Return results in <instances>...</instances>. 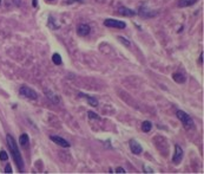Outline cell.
I'll return each mask as SVG.
<instances>
[{
	"instance_id": "6da1fadb",
	"label": "cell",
	"mask_w": 204,
	"mask_h": 174,
	"mask_svg": "<svg viewBox=\"0 0 204 174\" xmlns=\"http://www.w3.org/2000/svg\"><path fill=\"white\" fill-rule=\"evenodd\" d=\"M6 141H7L8 147H10V149H11V153H12V156H13V160H14V162L17 163L18 168H19L20 172H24V162H23V158H21V155H20L19 148H18V146H17V143H15V141H14L13 136L8 134V135L6 136Z\"/></svg>"
},
{
	"instance_id": "7a4b0ae2",
	"label": "cell",
	"mask_w": 204,
	"mask_h": 174,
	"mask_svg": "<svg viewBox=\"0 0 204 174\" xmlns=\"http://www.w3.org/2000/svg\"><path fill=\"white\" fill-rule=\"evenodd\" d=\"M177 117L179 118V121L182 122L183 127L187 129V130H192L195 128V123H193V120L190 117V115H188L185 111L183 110H178L177 111Z\"/></svg>"
},
{
	"instance_id": "3957f363",
	"label": "cell",
	"mask_w": 204,
	"mask_h": 174,
	"mask_svg": "<svg viewBox=\"0 0 204 174\" xmlns=\"http://www.w3.org/2000/svg\"><path fill=\"white\" fill-rule=\"evenodd\" d=\"M19 94L21 95V96H24L26 98H30V100H37L38 98V94L35 92L33 89H31L30 86H26V85L20 86Z\"/></svg>"
},
{
	"instance_id": "277c9868",
	"label": "cell",
	"mask_w": 204,
	"mask_h": 174,
	"mask_svg": "<svg viewBox=\"0 0 204 174\" xmlns=\"http://www.w3.org/2000/svg\"><path fill=\"white\" fill-rule=\"evenodd\" d=\"M104 25L106 27H113V29H125L126 24L122 20H116V19H105Z\"/></svg>"
},
{
	"instance_id": "5b68a950",
	"label": "cell",
	"mask_w": 204,
	"mask_h": 174,
	"mask_svg": "<svg viewBox=\"0 0 204 174\" xmlns=\"http://www.w3.org/2000/svg\"><path fill=\"white\" fill-rule=\"evenodd\" d=\"M90 32H91V27L87 24H80L77 29V33L80 37H86L87 34H90Z\"/></svg>"
},
{
	"instance_id": "8992f818",
	"label": "cell",
	"mask_w": 204,
	"mask_h": 174,
	"mask_svg": "<svg viewBox=\"0 0 204 174\" xmlns=\"http://www.w3.org/2000/svg\"><path fill=\"white\" fill-rule=\"evenodd\" d=\"M183 159V149L181 148V146L178 145H176L175 146V154L172 156V161L175 163H179Z\"/></svg>"
},
{
	"instance_id": "52a82bcc",
	"label": "cell",
	"mask_w": 204,
	"mask_h": 174,
	"mask_svg": "<svg viewBox=\"0 0 204 174\" xmlns=\"http://www.w3.org/2000/svg\"><path fill=\"white\" fill-rule=\"evenodd\" d=\"M51 140L54 142V143H57L58 146H60V147H64V148H68V147L71 146L70 143H68V141H66L65 139H63V137H60V136H54V135H52L51 137Z\"/></svg>"
},
{
	"instance_id": "ba28073f",
	"label": "cell",
	"mask_w": 204,
	"mask_h": 174,
	"mask_svg": "<svg viewBox=\"0 0 204 174\" xmlns=\"http://www.w3.org/2000/svg\"><path fill=\"white\" fill-rule=\"evenodd\" d=\"M138 14H139L140 17H143V18H151V17L157 15V12H152L151 10L146 8V6H143V7L139 8Z\"/></svg>"
},
{
	"instance_id": "9c48e42d",
	"label": "cell",
	"mask_w": 204,
	"mask_h": 174,
	"mask_svg": "<svg viewBox=\"0 0 204 174\" xmlns=\"http://www.w3.org/2000/svg\"><path fill=\"white\" fill-rule=\"evenodd\" d=\"M130 149L131 152L136 154V155H139L142 152H143V147H142L136 140H131L130 141Z\"/></svg>"
},
{
	"instance_id": "30bf717a",
	"label": "cell",
	"mask_w": 204,
	"mask_h": 174,
	"mask_svg": "<svg viewBox=\"0 0 204 174\" xmlns=\"http://www.w3.org/2000/svg\"><path fill=\"white\" fill-rule=\"evenodd\" d=\"M79 96L83 97V98H86L90 106L98 107V100H97L96 97H92V96H90V95H85V94H82V92H79Z\"/></svg>"
},
{
	"instance_id": "8fae6325",
	"label": "cell",
	"mask_w": 204,
	"mask_h": 174,
	"mask_svg": "<svg viewBox=\"0 0 204 174\" xmlns=\"http://www.w3.org/2000/svg\"><path fill=\"white\" fill-rule=\"evenodd\" d=\"M118 12H119V14L125 15V17H134V15L136 14V12H135L134 10L128 8V7H124V6H122V7L118 8Z\"/></svg>"
},
{
	"instance_id": "7c38bea8",
	"label": "cell",
	"mask_w": 204,
	"mask_h": 174,
	"mask_svg": "<svg viewBox=\"0 0 204 174\" xmlns=\"http://www.w3.org/2000/svg\"><path fill=\"white\" fill-rule=\"evenodd\" d=\"M19 143H20V146L23 147V148H27V147H29V145H30V137H29V135L26 134V133H24V134L20 135Z\"/></svg>"
},
{
	"instance_id": "4fadbf2b",
	"label": "cell",
	"mask_w": 204,
	"mask_h": 174,
	"mask_svg": "<svg viewBox=\"0 0 204 174\" xmlns=\"http://www.w3.org/2000/svg\"><path fill=\"white\" fill-rule=\"evenodd\" d=\"M197 3V0H179L178 3V7L183 8V7H189V6H192Z\"/></svg>"
},
{
	"instance_id": "5bb4252c",
	"label": "cell",
	"mask_w": 204,
	"mask_h": 174,
	"mask_svg": "<svg viewBox=\"0 0 204 174\" xmlns=\"http://www.w3.org/2000/svg\"><path fill=\"white\" fill-rule=\"evenodd\" d=\"M151 129H152V123L150 122V121H144V122L142 123V130H143L144 133H149Z\"/></svg>"
},
{
	"instance_id": "9a60e30c",
	"label": "cell",
	"mask_w": 204,
	"mask_h": 174,
	"mask_svg": "<svg viewBox=\"0 0 204 174\" xmlns=\"http://www.w3.org/2000/svg\"><path fill=\"white\" fill-rule=\"evenodd\" d=\"M172 78H173V81L176 83H184L185 82V77L182 74H173Z\"/></svg>"
},
{
	"instance_id": "2e32d148",
	"label": "cell",
	"mask_w": 204,
	"mask_h": 174,
	"mask_svg": "<svg viewBox=\"0 0 204 174\" xmlns=\"http://www.w3.org/2000/svg\"><path fill=\"white\" fill-rule=\"evenodd\" d=\"M52 62L54 63L56 65H60L61 64V57H60V55H58V54H54L52 56Z\"/></svg>"
},
{
	"instance_id": "e0dca14e",
	"label": "cell",
	"mask_w": 204,
	"mask_h": 174,
	"mask_svg": "<svg viewBox=\"0 0 204 174\" xmlns=\"http://www.w3.org/2000/svg\"><path fill=\"white\" fill-rule=\"evenodd\" d=\"M118 40L122 43V44H124V45H125V46H128V48L130 46V41H129V40H128L125 37H122V36H119V37H118Z\"/></svg>"
},
{
	"instance_id": "ac0fdd59",
	"label": "cell",
	"mask_w": 204,
	"mask_h": 174,
	"mask_svg": "<svg viewBox=\"0 0 204 174\" xmlns=\"http://www.w3.org/2000/svg\"><path fill=\"white\" fill-rule=\"evenodd\" d=\"M87 115H88V117L92 118V120H99V116L97 115L96 112H93V111H87Z\"/></svg>"
},
{
	"instance_id": "d6986e66",
	"label": "cell",
	"mask_w": 204,
	"mask_h": 174,
	"mask_svg": "<svg viewBox=\"0 0 204 174\" xmlns=\"http://www.w3.org/2000/svg\"><path fill=\"white\" fill-rule=\"evenodd\" d=\"M0 159H1L3 161L8 160V155H7V153L5 151H0Z\"/></svg>"
},
{
	"instance_id": "ffe728a7",
	"label": "cell",
	"mask_w": 204,
	"mask_h": 174,
	"mask_svg": "<svg viewBox=\"0 0 204 174\" xmlns=\"http://www.w3.org/2000/svg\"><path fill=\"white\" fill-rule=\"evenodd\" d=\"M5 173H12V167H11V165H10V163L6 165V167H5Z\"/></svg>"
},
{
	"instance_id": "44dd1931",
	"label": "cell",
	"mask_w": 204,
	"mask_h": 174,
	"mask_svg": "<svg viewBox=\"0 0 204 174\" xmlns=\"http://www.w3.org/2000/svg\"><path fill=\"white\" fill-rule=\"evenodd\" d=\"M116 173H126V172H125V169H124V168L118 167V168H116Z\"/></svg>"
},
{
	"instance_id": "7402d4cb",
	"label": "cell",
	"mask_w": 204,
	"mask_h": 174,
	"mask_svg": "<svg viewBox=\"0 0 204 174\" xmlns=\"http://www.w3.org/2000/svg\"><path fill=\"white\" fill-rule=\"evenodd\" d=\"M199 62H201V64H203V52L201 54V58H199Z\"/></svg>"
},
{
	"instance_id": "603a6c76",
	"label": "cell",
	"mask_w": 204,
	"mask_h": 174,
	"mask_svg": "<svg viewBox=\"0 0 204 174\" xmlns=\"http://www.w3.org/2000/svg\"><path fill=\"white\" fill-rule=\"evenodd\" d=\"M33 6L37 7V0H33Z\"/></svg>"
},
{
	"instance_id": "cb8c5ba5",
	"label": "cell",
	"mask_w": 204,
	"mask_h": 174,
	"mask_svg": "<svg viewBox=\"0 0 204 174\" xmlns=\"http://www.w3.org/2000/svg\"><path fill=\"white\" fill-rule=\"evenodd\" d=\"M0 5H1V0H0Z\"/></svg>"
},
{
	"instance_id": "d4e9b609",
	"label": "cell",
	"mask_w": 204,
	"mask_h": 174,
	"mask_svg": "<svg viewBox=\"0 0 204 174\" xmlns=\"http://www.w3.org/2000/svg\"><path fill=\"white\" fill-rule=\"evenodd\" d=\"M49 1H52V0H49Z\"/></svg>"
}]
</instances>
